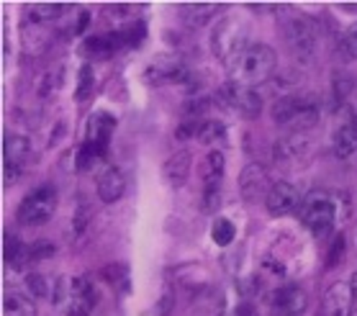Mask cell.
Listing matches in <instances>:
<instances>
[{"label": "cell", "mask_w": 357, "mask_h": 316, "mask_svg": "<svg viewBox=\"0 0 357 316\" xmlns=\"http://www.w3.org/2000/svg\"><path fill=\"white\" fill-rule=\"evenodd\" d=\"M229 65V77L234 85L242 88H257L262 82H268L273 77L278 67L275 49H270L268 44H250L242 49Z\"/></svg>", "instance_id": "1"}, {"label": "cell", "mask_w": 357, "mask_h": 316, "mask_svg": "<svg viewBox=\"0 0 357 316\" xmlns=\"http://www.w3.org/2000/svg\"><path fill=\"white\" fill-rule=\"evenodd\" d=\"M321 116V105L311 96H283L273 105V121L291 129V134H306Z\"/></svg>", "instance_id": "2"}, {"label": "cell", "mask_w": 357, "mask_h": 316, "mask_svg": "<svg viewBox=\"0 0 357 316\" xmlns=\"http://www.w3.org/2000/svg\"><path fill=\"white\" fill-rule=\"evenodd\" d=\"M301 221L303 227L309 229L317 239H324L329 232L334 229V219H337V206L334 198L326 190H314L303 198L301 203Z\"/></svg>", "instance_id": "3"}, {"label": "cell", "mask_w": 357, "mask_h": 316, "mask_svg": "<svg viewBox=\"0 0 357 316\" xmlns=\"http://www.w3.org/2000/svg\"><path fill=\"white\" fill-rule=\"evenodd\" d=\"M283 33L293 52V57L298 59L301 65H309L311 59H314V52H317V44H319L317 24L309 16L296 13L288 21H283Z\"/></svg>", "instance_id": "4"}, {"label": "cell", "mask_w": 357, "mask_h": 316, "mask_svg": "<svg viewBox=\"0 0 357 316\" xmlns=\"http://www.w3.org/2000/svg\"><path fill=\"white\" fill-rule=\"evenodd\" d=\"M57 211V190L54 186H36L31 193H26V198L18 203L16 216L21 224L26 227H39V224H47Z\"/></svg>", "instance_id": "5"}, {"label": "cell", "mask_w": 357, "mask_h": 316, "mask_svg": "<svg viewBox=\"0 0 357 316\" xmlns=\"http://www.w3.org/2000/svg\"><path fill=\"white\" fill-rule=\"evenodd\" d=\"M244 39H247V29H244V24H239L236 18H224V21L213 29L211 47L224 62H231L242 49L250 47Z\"/></svg>", "instance_id": "6"}, {"label": "cell", "mask_w": 357, "mask_h": 316, "mask_svg": "<svg viewBox=\"0 0 357 316\" xmlns=\"http://www.w3.org/2000/svg\"><path fill=\"white\" fill-rule=\"evenodd\" d=\"M201 178H203V203H206V209H216L219 206L221 180H224V154L219 149L206 154V160L201 163Z\"/></svg>", "instance_id": "7"}, {"label": "cell", "mask_w": 357, "mask_h": 316, "mask_svg": "<svg viewBox=\"0 0 357 316\" xmlns=\"http://www.w3.org/2000/svg\"><path fill=\"white\" fill-rule=\"evenodd\" d=\"M219 96H221V100L227 103V108L236 111V114L244 116V119H255V116H260V111H262V98L255 88H242V85L229 82V85L221 88Z\"/></svg>", "instance_id": "8"}, {"label": "cell", "mask_w": 357, "mask_h": 316, "mask_svg": "<svg viewBox=\"0 0 357 316\" xmlns=\"http://www.w3.org/2000/svg\"><path fill=\"white\" fill-rule=\"evenodd\" d=\"M273 180H270V172L265 165L260 163H250L239 175V193L247 203H255L260 198H268V193L273 190Z\"/></svg>", "instance_id": "9"}, {"label": "cell", "mask_w": 357, "mask_h": 316, "mask_svg": "<svg viewBox=\"0 0 357 316\" xmlns=\"http://www.w3.org/2000/svg\"><path fill=\"white\" fill-rule=\"evenodd\" d=\"M3 157H6V186H13L31 157V142L21 134H10L3 144Z\"/></svg>", "instance_id": "10"}, {"label": "cell", "mask_w": 357, "mask_h": 316, "mask_svg": "<svg viewBox=\"0 0 357 316\" xmlns=\"http://www.w3.org/2000/svg\"><path fill=\"white\" fill-rule=\"evenodd\" d=\"M301 203H303V198H301L298 188L293 183H275L268 198H265L270 216H288L296 209H301Z\"/></svg>", "instance_id": "11"}, {"label": "cell", "mask_w": 357, "mask_h": 316, "mask_svg": "<svg viewBox=\"0 0 357 316\" xmlns=\"http://www.w3.org/2000/svg\"><path fill=\"white\" fill-rule=\"evenodd\" d=\"M352 301H355L352 285L337 280L326 288L321 301V316H352Z\"/></svg>", "instance_id": "12"}, {"label": "cell", "mask_w": 357, "mask_h": 316, "mask_svg": "<svg viewBox=\"0 0 357 316\" xmlns=\"http://www.w3.org/2000/svg\"><path fill=\"white\" fill-rule=\"evenodd\" d=\"M306 314V293L298 285H280L273 293V316H303Z\"/></svg>", "instance_id": "13"}, {"label": "cell", "mask_w": 357, "mask_h": 316, "mask_svg": "<svg viewBox=\"0 0 357 316\" xmlns=\"http://www.w3.org/2000/svg\"><path fill=\"white\" fill-rule=\"evenodd\" d=\"M311 142L306 134H288L285 139H280L275 146H273V157H275L280 165H293L301 163L309 157Z\"/></svg>", "instance_id": "14"}, {"label": "cell", "mask_w": 357, "mask_h": 316, "mask_svg": "<svg viewBox=\"0 0 357 316\" xmlns=\"http://www.w3.org/2000/svg\"><path fill=\"white\" fill-rule=\"evenodd\" d=\"M96 288L88 278H73V293H70V303H67V314L70 316H90L96 308Z\"/></svg>", "instance_id": "15"}, {"label": "cell", "mask_w": 357, "mask_h": 316, "mask_svg": "<svg viewBox=\"0 0 357 316\" xmlns=\"http://www.w3.org/2000/svg\"><path fill=\"white\" fill-rule=\"evenodd\" d=\"M144 77L155 85H160V82H183L188 77V70L178 57H157L152 65L146 67Z\"/></svg>", "instance_id": "16"}, {"label": "cell", "mask_w": 357, "mask_h": 316, "mask_svg": "<svg viewBox=\"0 0 357 316\" xmlns=\"http://www.w3.org/2000/svg\"><path fill=\"white\" fill-rule=\"evenodd\" d=\"M126 190V180L119 167H106L98 175V195L103 203H116Z\"/></svg>", "instance_id": "17"}, {"label": "cell", "mask_w": 357, "mask_h": 316, "mask_svg": "<svg viewBox=\"0 0 357 316\" xmlns=\"http://www.w3.org/2000/svg\"><path fill=\"white\" fill-rule=\"evenodd\" d=\"M357 152V116H349L347 121H342V126L334 131V154L347 160Z\"/></svg>", "instance_id": "18"}, {"label": "cell", "mask_w": 357, "mask_h": 316, "mask_svg": "<svg viewBox=\"0 0 357 316\" xmlns=\"http://www.w3.org/2000/svg\"><path fill=\"white\" fill-rule=\"evenodd\" d=\"M116 129V119L111 114H96L88 123V139L90 144L100 146L103 152H108V142H111V134Z\"/></svg>", "instance_id": "19"}, {"label": "cell", "mask_w": 357, "mask_h": 316, "mask_svg": "<svg viewBox=\"0 0 357 316\" xmlns=\"http://www.w3.org/2000/svg\"><path fill=\"white\" fill-rule=\"evenodd\" d=\"M190 152L188 149H180V152H175L172 157H167V163H165L162 172H165V180L170 183V186L180 188L183 183L188 180V175H190Z\"/></svg>", "instance_id": "20"}, {"label": "cell", "mask_w": 357, "mask_h": 316, "mask_svg": "<svg viewBox=\"0 0 357 316\" xmlns=\"http://www.w3.org/2000/svg\"><path fill=\"white\" fill-rule=\"evenodd\" d=\"M219 10H221L219 3H185V6H180V16H183V21H185L188 26L201 29V26L208 24Z\"/></svg>", "instance_id": "21"}, {"label": "cell", "mask_w": 357, "mask_h": 316, "mask_svg": "<svg viewBox=\"0 0 357 316\" xmlns=\"http://www.w3.org/2000/svg\"><path fill=\"white\" fill-rule=\"evenodd\" d=\"M121 44H123L121 31L103 33V36H90V39L85 41V52L93 54V57H108V54H114Z\"/></svg>", "instance_id": "22"}, {"label": "cell", "mask_w": 357, "mask_h": 316, "mask_svg": "<svg viewBox=\"0 0 357 316\" xmlns=\"http://www.w3.org/2000/svg\"><path fill=\"white\" fill-rule=\"evenodd\" d=\"M3 316H36V306L21 293H8L3 301Z\"/></svg>", "instance_id": "23"}, {"label": "cell", "mask_w": 357, "mask_h": 316, "mask_svg": "<svg viewBox=\"0 0 357 316\" xmlns=\"http://www.w3.org/2000/svg\"><path fill=\"white\" fill-rule=\"evenodd\" d=\"M26 259H29V247L16 234H6V262L13 270H21Z\"/></svg>", "instance_id": "24"}, {"label": "cell", "mask_w": 357, "mask_h": 316, "mask_svg": "<svg viewBox=\"0 0 357 316\" xmlns=\"http://www.w3.org/2000/svg\"><path fill=\"white\" fill-rule=\"evenodd\" d=\"M100 276L106 278L108 283L114 285L119 293H126L131 288V276H129V268L123 265V262H116V265H108V268H103V273Z\"/></svg>", "instance_id": "25"}, {"label": "cell", "mask_w": 357, "mask_h": 316, "mask_svg": "<svg viewBox=\"0 0 357 316\" xmlns=\"http://www.w3.org/2000/svg\"><path fill=\"white\" fill-rule=\"evenodd\" d=\"M106 157V152L100 149V146L90 144V142H85V144L77 149V170H90V167H96V163H100Z\"/></svg>", "instance_id": "26"}, {"label": "cell", "mask_w": 357, "mask_h": 316, "mask_svg": "<svg viewBox=\"0 0 357 316\" xmlns=\"http://www.w3.org/2000/svg\"><path fill=\"white\" fill-rule=\"evenodd\" d=\"M195 137L201 139L203 144H211V142H216V139L224 137V123H221V121H211V119H203V121L198 123V131H195Z\"/></svg>", "instance_id": "27"}, {"label": "cell", "mask_w": 357, "mask_h": 316, "mask_svg": "<svg viewBox=\"0 0 357 316\" xmlns=\"http://www.w3.org/2000/svg\"><path fill=\"white\" fill-rule=\"evenodd\" d=\"M211 234H213V242L221 244V247H227V244L234 242L236 229H234V224H231L229 219H216V221H213Z\"/></svg>", "instance_id": "28"}, {"label": "cell", "mask_w": 357, "mask_h": 316, "mask_svg": "<svg viewBox=\"0 0 357 316\" xmlns=\"http://www.w3.org/2000/svg\"><path fill=\"white\" fill-rule=\"evenodd\" d=\"M26 283H29V291H31L36 299H49V296L54 293V285H49L47 278L36 276V273H31V276L26 278Z\"/></svg>", "instance_id": "29"}, {"label": "cell", "mask_w": 357, "mask_h": 316, "mask_svg": "<svg viewBox=\"0 0 357 316\" xmlns=\"http://www.w3.org/2000/svg\"><path fill=\"white\" fill-rule=\"evenodd\" d=\"M90 90H93V67L82 65L80 75H77V90H75V98H77V100H82V98L90 96Z\"/></svg>", "instance_id": "30"}, {"label": "cell", "mask_w": 357, "mask_h": 316, "mask_svg": "<svg viewBox=\"0 0 357 316\" xmlns=\"http://www.w3.org/2000/svg\"><path fill=\"white\" fill-rule=\"evenodd\" d=\"M340 54L344 59H357V29L347 31L340 39Z\"/></svg>", "instance_id": "31"}, {"label": "cell", "mask_w": 357, "mask_h": 316, "mask_svg": "<svg viewBox=\"0 0 357 316\" xmlns=\"http://www.w3.org/2000/svg\"><path fill=\"white\" fill-rule=\"evenodd\" d=\"M54 255V244L52 242H44V239H39V242H33V244H29V259H47V257H52Z\"/></svg>", "instance_id": "32"}, {"label": "cell", "mask_w": 357, "mask_h": 316, "mask_svg": "<svg viewBox=\"0 0 357 316\" xmlns=\"http://www.w3.org/2000/svg\"><path fill=\"white\" fill-rule=\"evenodd\" d=\"M342 252H344V236H337V242L332 244V250H329V257H326V268H334L337 265V259L342 257Z\"/></svg>", "instance_id": "33"}, {"label": "cell", "mask_w": 357, "mask_h": 316, "mask_svg": "<svg viewBox=\"0 0 357 316\" xmlns=\"http://www.w3.org/2000/svg\"><path fill=\"white\" fill-rule=\"evenodd\" d=\"M234 316H257V308L252 306V303H242V306H236Z\"/></svg>", "instance_id": "34"}, {"label": "cell", "mask_w": 357, "mask_h": 316, "mask_svg": "<svg viewBox=\"0 0 357 316\" xmlns=\"http://www.w3.org/2000/svg\"><path fill=\"white\" fill-rule=\"evenodd\" d=\"M352 293H355V301H357V273L352 276Z\"/></svg>", "instance_id": "35"}, {"label": "cell", "mask_w": 357, "mask_h": 316, "mask_svg": "<svg viewBox=\"0 0 357 316\" xmlns=\"http://www.w3.org/2000/svg\"><path fill=\"white\" fill-rule=\"evenodd\" d=\"M352 316H357V314H352Z\"/></svg>", "instance_id": "36"}]
</instances>
